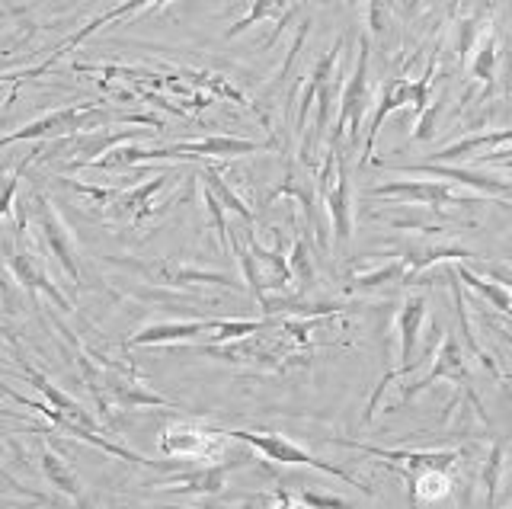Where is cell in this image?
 Masks as SVG:
<instances>
[{
	"mask_svg": "<svg viewBox=\"0 0 512 509\" xmlns=\"http://www.w3.org/2000/svg\"><path fill=\"white\" fill-rule=\"evenodd\" d=\"M272 317H260V321H237V317H202V321H173V324H154L148 330L135 333L128 337L125 346H154V343H186V340H196V337H212V340H247L253 333H263L269 330Z\"/></svg>",
	"mask_w": 512,
	"mask_h": 509,
	"instance_id": "cell-1",
	"label": "cell"
},
{
	"mask_svg": "<svg viewBox=\"0 0 512 509\" xmlns=\"http://www.w3.org/2000/svg\"><path fill=\"white\" fill-rule=\"evenodd\" d=\"M432 81H436V52L429 55L426 71L416 77V81H407V77H394V81H388V84L381 87L375 116H372V122H368V135H365V148H362V164L372 161L378 132H381L384 119H388L391 113H397V109H404V106H413L416 116L426 113V106L432 103Z\"/></svg>",
	"mask_w": 512,
	"mask_h": 509,
	"instance_id": "cell-2",
	"label": "cell"
},
{
	"mask_svg": "<svg viewBox=\"0 0 512 509\" xmlns=\"http://www.w3.org/2000/svg\"><path fill=\"white\" fill-rule=\"evenodd\" d=\"M224 436L250 445V449H253L256 455H263V458H269V461H279V465L317 468V471H324V474L336 477V481H343V484H349V487L372 493V487H365V484L359 481V477H352L349 471H343V468L330 465V461L311 455L308 449H301V445H295L288 436H279V433H250V429H224Z\"/></svg>",
	"mask_w": 512,
	"mask_h": 509,
	"instance_id": "cell-3",
	"label": "cell"
},
{
	"mask_svg": "<svg viewBox=\"0 0 512 509\" xmlns=\"http://www.w3.org/2000/svg\"><path fill=\"white\" fill-rule=\"evenodd\" d=\"M365 113H368V39L359 42V61L340 90V109H336L330 145L340 148L343 138H349V145H359Z\"/></svg>",
	"mask_w": 512,
	"mask_h": 509,
	"instance_id": "cell-4",
	"label": "cell"
},
{
	"mask_svg": "<svg viewBox=\"0 0 512 509\" xmlns=\"http://www.w3.org/2000/svg\"><path fill=\"white\" fill-rule=\"evenodd\" d=\"M423 317H426V298L423 295H413V298L404 301V305H400V311H397V337H400V343H397V369L384 375L378 381V388L372 391V401H368V407H365V423H372L384 391L391 388V381H397V378H404L407 372H413V365H416L413 353H416V340H420Z\"/></svg>",
	"mask_w": 512,
	"mask_h": 509,
	"instance_id": "cell-5",
	"label": "cell"
},
{
	"mask_svg": "<svg viewBox=\"0 0 512 509\" xmlns=\"http://www.w3.org/2000/svg\"><path fill=\"white\" fill-rule=\"evenodd\" d=\"M368 196H388V199H400L404 205L416 202V205H426L432 212H442V209H452V205H506V202H493V199H480V196H458L452 186L445 180H394V183H381L368 189Z\"/></svg>",
	"mask_w": 512,
	"mask_h": 509,
	"instance_id": "cell-6",
	"label": "cell"
},
{
	"mask_svg": "<svg viewBox=\"0 0 512 509\" xmlns=\"http://www.w3.org/2000/svg\"><path fill=\"white\" fill-rule=\"evenodd\" d=\"M109 119H119L112 116L109 109H100V106H68V109H55V113H48L36 122L23 125V129H16L13 135L0 138V148L7 145H16V141H36V138H58V135H71V132H80V129H93V125L100 122H109Z\"/></svg>",
	"mask_w": 512,
	"mask_h": 509,
	"instance_id": "cell-7",
	"label": "cell"
},
{
	"mask_svg": "<svg viewBox=\"0 0 512 509\" xmlns=\"http://www.w3.org/2000/svg\"><path fill=\"white\" fill-rule=\"evenodd\" d=\"M439 378L455 381L458 388L468 391V397L474 401L477 413L487 420V413L480 410V401H477L474 391H471V372H468V365H464V349H461V343H458V333H455V330H445V337H442V343H439V353H436V359H432V369H429L420 381H413V385L404 388V404L413 401V397L420 394V391L432 388Z\"/></svg>",
	"mask_w": 512,
	"mask_h": 509,
	"instance_id": "cell-8",
	"label": "cell"
},
{
	"mask_svg": "<svg viewBox=\"0 0 512 509\" xmlns=\"http://www.w3.org/2000/svg\"><path fill=\"white\" fill-rule=\"evenodd\" d=\"M333 445H346V449L365 452L372 458H381L391 471L400 477H413L420 471H452L461 452H410V449H378V445H365V442H352V439H330Z\"/></svg>",
	"mask_w": 512,
	"mask_h": 509,
	"instance_id": "cell-9",
	"label": "cell"
},
{
	"mask_svg": "<svg viewBox=\"0 0 512 509\" xmlns=\"http://www.w3.org/2000/svg\"><path fill=\"white\" fill-rule=\"evenodd\" d=\"M224 429H205L196 423H170L160 433V452L170 458H218L228 449Z\"/></svg>",
	"mask_w": 512,
	"mask_h": 509,
	"instance_id": "cell-10",
	"label": "cell"
},
{
	"mask_svg": "<svg viewBox=\"0 0 512 509\" xmlns=\"http://www.w3.org/2000/svg\"><path fill=\"white\" fill-rule=\"evenodd\" d=\"M397 173H423V177L432 180H448V183H458V186H471L480 189L487 199L493 202H506L512 199V183L506 180H496L490 173H480V170H468V167H452V164H436V161H423V164H407V167H391Z\"/></svg>",
	"mask_w": 512,
	"mask_h": 509,
	"instance_id": "cell-11",
	"label": "cell"
},
{
	"mask_svg": "<svg viewBox=\"0 0 512 509\" xmlns=\"http://www.w3.org/2000/svg\"><path fill=\"white\" fill-rule=\"evenodd\" d=\"M282 196H288V199H298L301 202V209H304V215H308V225H311V231H314V237H317V244L320 247H327V234L320 231V221H317V212H314V202H317V183L308 177V173H301L298 170V164H288V170H285V180L272 189V193L266 196V205H272L276 199H282Z\"/></svg>",
	"mask_w": 512,
	"mask_h": 509,
	"instance_id": "cell-12",
	"label": "cell"
},
{
	"mask_svg": "<svg viewBox=\"0 0 512 509\" xmlns=\"http://www.w3.org/2000/svg\"><path fill=\"white\" fill-rule=\"evenodd\" d=\"M36 209H39V225H42V237L48 241V250L55 253V260L61 263V269L77 285L80 282V269H77V257H74V247H71V237H68V231H64L61 218L55 215L52 202H48V199H36Z\"/></svg>",
	"mask_w": 512,
	"mask_h": 509,
	"instance_id": "cell-13",
	"label": "cell"
},
{
	"mask_svg": "<svg viewBox=\"0 0 512 509\" xmlns=\"http://www.w3.org/2000/svg\"><path fill=\"white\" fill-rule=\"evenodd\" d=\"M301 4V0H250V10L240 17L228 33V39H234V36H240V33H247L250 26H256V23H263V20H272V23H279L276 26V33L269 36V42L266 45H272L279 36H282V29H285V23H288V17H292V10Z\"/></svg>",
	"mask_w": 512,
	"mask_h": 509,
	"instance_id": "cell-14",
	"label": "cell"
},
{
	"mask_svg": "<svg viewBox=\"0 0 512 509\" xmlns=\"http://www.w3.org/2000/svg\"><path fill=\"white\" fill-rule=\"evenodd\" d=\"M234 468H240V465H234V461H224V465H208V468L173 477V481L160 484V487L173 490V493H218L224 484H228V477H231Z\"/></svg>",
	"mask_w": 512,
	"mask_h": 509,
	"instance_id": "cell-15",
	"label": "cell"
},
{
	"mask_svg": "<svg viewBox=\"0 0 512 509\" xmlns=\"http://www.w3.org/2000/svg\"><path fill=\"white\" fill-rule=\"evenodd\" d=\"M173 180V173H157V177H151L144 186H138V189H128V193H122V196H116L112 193L109 199H112V212L116 215H132L135 221L138 218H144V215H151L154 212V193H160L167 183Z\"/></svg>",
	"mask_w": 512,
	"mask_h": 509,
	"instance_id": "cell-16",
	"label": "cell"
},
{
	"mask_svg": "<svg viewBox=\"0 0 512 509\" xmlns=\"http://www.w3.org/2000/svg\"><path fill=\"white\" fill-rule=\"evenodd\" d=\"M506 141H512V129H496V132H477V135H468L455 141V145L442 148L439 154H432V161L436 164H448V161H468V157H474L477 151H496L500 145H506Z\"/></svg>",
	"mask_w": 512,
	"mask_h": 509,
	"instance_id": "cell-17",
	"label": "cell"
},
{
	"mask_svg": "<svg viewBox=\"0 0 512 509\" xmlns=\"http://www.w3.org/2000/svg\"><path fill=\"white\" fill-rule=\"evenodd\" d=\"M164 4H170V0H122V4L119 7H112V10H106L103 13V17H96V20H90L84 29H80V33H74L68 42H64L61 45V52H55V58L58 55H64V52H71V49H77V45L80 42H84V39H90L93 33H96V29H103L106 23H116V20H122V17H128V13H135V10H144V7H164ZM52 58V61H55ZM52 61H48V65H52ZM48 65H42L39 71H45Z\"/></svg>",
	"mask_w": 512,
	"mask_h": 509,
	"instance_id": "cell-18",
	"label": "cell"
},
{
	"mask_svg": "<svg viewBox=\"0 0 512 509\" xmlns=\"http://www.w3.org/2000/svg\"><path fill=\"white\" fill-rule=\"evenodd\" d=\"M496 65H500V36L487 29L471 52V77L477 84H484V97L496 84Z\"/></svg>",
	"mask_w": 512,
	"mask_h": 509,
	"instance_id": "cell-19",
	"label": "cell"
},
{
	"mask_svg": "<svg viewBox=\"0 0 512 509\" xmlns=\"http://www.w3.org/2000/svg\"><path fill=\"white\" fill-rule=\"evenodd\" d=\"M410 487V509H420V500H442L452 493V477L448 471H420L404 477Z\"/></svg>",
	"mask_w": 512,
	"mask_h": 509,
	"instance_id": "cell-20",
	"label": "cell"
},
{
	"mask_svg": "<svg viewBox=\"0 0 512 509\" xmlns=\"http://www.w3.org/2000/svg\"><path fill=\"white\" fill-rule=\"evenodd\" d=\"M199 180H202V186L205 189H212V193H215V199L224 205V209H231V212H237L240 218H244L247 221V225L253 228V221H256V215L250 212V205L244 202V199H240L237 193H234V189L228 186V183H224V177H221V170L218 167H212V164H205L202 170H199Z\"/></svg>",
	"mask_w": 512,
	"mask_h": 509,
	"instance_id": "cell-21",
	"label": "cell"
},
{
	"mask_svg": "<svg viewBox=\"0 0 512 509\" xmlns=\"http://www.w3.org/2000/svg\"><path fill=\"white\" fill-rule=\"evenodd\" d=\"M42 471H45L48 481H52V487H58L61 493H68V497H80L77 474L68 468V461H64L61 455H55L52 449L42 452Z\"/></svg>",
	"mask_w": 512,
	"mask_h": 509,
	"instance_id": "cell-22",
	"label": "cell"
},
{
	"mask_svg": "<svg viewBox=\"0 0 512 509\" xmlns=\"http://www.w3.org/2000/svg\"><path fill=\"white\" fill-rule=\"evenodd\" d=\"M13 273H16V279H20L23 285H29V289H45L48 295L58 301L61 308H68V301H64L55 285L45 279V273L36 266V260H32L29 253H16V257H13Z\"/></svg>",
	"mask_w": 512,
	"mask_h": 509,
	"instance_id": "cell-23",
	"label": "cell"
},
{
	"mask_svg": "<svg viewBox=\"0 0 512 509\" xmlns=\"http://www.w3.org/2000/svg\"><path fill=\"white\" fill-rule=\"evenodd\" d=\"M404 273H407V266L404 260H391V263H384L378 269H368V273H359V276H352V289H375V285H384V282H397V285H404Z\"/></svg>",
	"mask_w": 512,
	"mask_h": 509,
	"instance_id": "cell-24",
	"label": "cell"
},
{
	"mask_svg": "<svg viewBox=\"0 0 512 509\" xmlns=\"http://www.w3.org/2000/svg\"><path fill=\"white\" fill-rule=\"evenodd\" d=\"M484 23H487L484 13H474V17H468V20H461V23H458V61H461V68L468 65V58H471V52H474V45L480 42V36L487 33Z\"/></svg>",
	"mask_w": 512,
	"mask_h": 509,
	"instance_id": "cell-25",
	"label": "cell"
},
{
	"mask_svg": "<svg viewBox=\"0 0 512 509\" xmlns=\"http://www.w3.org/2000/svg\"><path fill=\"white\" fill-rule=\"evenodd\" d=\"M288 269H292V282H298L301 289H308L314 282V263L308 257V241L298 234L295 244H292V257H288Z\"/></svg>",
	"mask_w": 512,
	"mask_h": 509,
	"instance_id": "cell-26",
	"label": "cell"
},
{
	"mask_svg": "<svg viewBox=\"0 0 512 509\" xmlns=\"http://www.w3.org/2000/svg\"><path fill=\"white\" fill-rule=\"evenodd\" d=\"M202 199H205V209L215 221V231H218V241H221V250H231V234H228V221H224V205L215 199L212 189L202 186Z\"/></svg>",
	"mask_w": 512,
	"mask_h": 509,
	"instance_id": "cell-27",
	"label": "cell"
},
{
	"mask_svg": "<svg viewBox=\"0 0 512 509\" xmlns=\"http://www.w3.org/2000/svg\"><path fill=\"white\" fill-rule=\"evenodd\" d=\"M500 471H503V445H493V452L487 458V468H484V490H487L490 506L496 500V487H500Z\"/></svg>",
	"mask_w": 512,
	"mask_h": 509,
	"instance_id": "cell-28",
	"label": "cell"
},
{
	"mask_svg": "<svg viewBox=\"0 0 512 509\" xmlns=\"http://www.w3.org/2000/svg\"><path fill=\"white\" fill-rule=\"evenodd\" d=\"M298 503L304 509H356V506H349L346 500L330 497V493H320V490H304V493H298Z\"/></svg>",
	"mask_w": 512,
	"mask_h": 509,
	"instance_id": "cell-29",
	"label": "cell"
},
{
	"mask_svg": "<svg viewBox=\"0 0 512 509\" xmlns=\"http://www.w3.org/2000/svg\"><path fill=\"white\" fill-rule=\"evenodd\" d=\"M439 106H442V103H429V106H426V113L420 116V122H416V132H413V138H416V141H429L432 135H436V116H439Z\"/></svg>",
	"mask_w": 512,
	"mask_h": 509,
	"instance_id": "cell-30",
	"label": "cell"
},
{
	"mask_svg": "<svg viewBox=\"0 0 512 509\" xmlns=\"http://www.w3.org/2000/svg\"><path fill=\"white\" fill-rule=\"evenodd\" d=\"M26 164H29V161H26ZM26 164H20V170H16L13 177H10L7 189H4V193H0V215H7V212H10V205H13V196H16V186H20V173L26 170Z\"/></svg>",
	"mask_w": 512,
	"mask_h": 509,
	"instance_id": "cell-31",
	"label": "cell"
},
{
	"mask_svg": "<svg viewBox=\"0 0 512 509\" xmlns=\"http://www.w3.org/2000/svg\"><path fill=\"white\" fill-rule=\"evenodd\" d=\"M269 509H304L295 497H292V493H288V490H276V503H272Z\"/></svg>",
	"mask_w": 512,
	"mask_h": 509,
	"instance_id": "cell-32",
	"label": "cell"
},
{
	"mask_svg": "<svg viewBox=\"0 0 512 509\" xmlns=\"http://www.w3.org/2000/svg\"><path fill=\"white\" fill-rule=\"evenodd\" d=\"M490 276H493V282H500L503 289H509V292H512V269H503V266H490Z\"/></svg>",
	"mask_w": 512,
	"mask_h": 509,
	"instance_id": "cell-33",
	"label": "cell"
},
{
	"mask_svg": "<svg viewBox=\"0 0 512 509\" xmlns=\"http://www.w3.org/2000/svg\"><path fill=\"white\" fill-rule=\"evenodd\" d=\"M458 7H461V0H452V13H458Z\"/></svg>",
	"mask_w": 512,
	"mask_h": 509,
	"instance_id": "cell-34",
	"label": "cell"
},
{
	"mask_svg": "<svg viewBox=\"0 0 512 509\" xmlns=\"http://www.w3.org/2000/svg\"><path fill=\"white\" fill-rule=\"evenodd\" d=\"M167 509H189V506H167Z\"/></svg>",
	"mask_w": 512,
	"mask_h": 509,
	"instance_id": "cell-35",
	"label": "cell"
},
{
	"mask_svg": "<svg viewBox=\"0 0 512 509\" xmlns=\"http://www.w3.org/2000/svg\"><path fill=\"white\" fill-rule=\"evenodd\" d=\"M509 317H512V311H509Z\"/></svg>",
	"mask_w": 512,
	"mask_h": 509,
	"instance_id": "cell-36",
	"label": "cell"
}]
</instances>
